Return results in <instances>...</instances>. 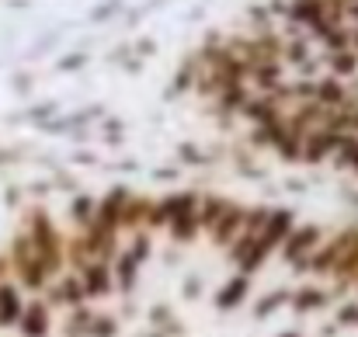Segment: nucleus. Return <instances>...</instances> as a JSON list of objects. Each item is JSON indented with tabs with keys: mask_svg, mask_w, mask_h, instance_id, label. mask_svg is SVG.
<instances>
[{
	"mask_svg": "<svg viewBox=\"0 0 358 337\" xmlns=\"http://www.w3.org/2000/svg\"><path fill=\"white\" fill-rule=\"evenodd\" d=\"M17 320H21L24 337H45V331H49V310L42 303H31L28 310H21Z\"/></svg>",
	"mask_w": 358,
	"mask_h": 337,
	"instance_id": "1",
	"label": "nucleus"
}]
</instances>
